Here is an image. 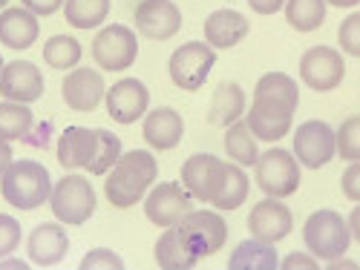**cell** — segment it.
<instances>
[{
	"label": "cell",
	"instance_id": "7402d4cb",
	"mask_svg": "<svg viewBox=\"0 0 360 270\" xmlns=\"http://www.w3.org/2000/svg\"><path fill=\"white\" fill-rule=\"evenodd\" d=\"M98 130L89 127H67L58 138V164L67 170H89L96 158Z\"/></svg>",
	"mask_w": 360,
	"mask_h": 270
},
{
	"label": "cell",
	"instance_id": "d4e9b609",
	"mask_svg": "<svg viewBox=\"0 0 360 270\" xmlns=\"http://www.w3.org/2000/svg\"><path fill=\"white\" fill-rule=\"evenodd\" d=\"M153 259L162 270H191L199 264V256L185 245V238L179 236V227H165V233L156 238Z\"/></svg>",
	"mask_w": 360,
	"mask_h": 270
},
{
	"label": "cell",
	"instance_id": "484cf974",
	"mask_svg": "<svg viewBox=\"0 0 360 270\" xmlns=\"http://www.w3.org/2000/svg\"><path fill=\"white\" fill-rule=\"evenodd\" d=\"M231 270H277L280 267V256L274 250L271 242H262V238H245L239 242L228 259Z\"/></svg>",
	"mask_w": 360,
	"mask_h": 270
},
{
	"label": "cell",
	"instance_id": "f6af8a7d",
	"mask_svg": "<svg viewBox=\"0 0 360 270\" xmlns=\"http://www.w3.org/2000/svg\"><path fill=\"white\" fill-rule=\"evenodd\" d=\"M0 270H29V262H20V259H0Z\"/></svg>",
	"mask_w": 360,
	"mask_h": 270
},
{
	"label": "cell",
	"instance_id": "4fadbf2b",
	"mask_svg": "<svg viewBox=\"0 0 360 270\" xmlns=\"http://www.w3.org/2000/svg\"><path fill=\"white\" fill-rule=\"evenodd\" d=\"M251 193V182L245 175V167L236 161H219L214 175H211V198L207 204H214L219 213H231V210L243 207Z\"/></svg>",
	"mask_w": 360,
	"mask_h": 270
},
{
	"label": "cell",
	"instance_id": "bcb514c9",
	"mask_svg": "<svg viewBox=\"0 0 360 270\" xmlns=\"http://www.w3.org/2000/svg\"><path fill=\"white\" fill-rule=\"evenodd\" d=\"M328 270H357V262H349V259L338 256V259L328 262Z\"/></svg>",
	"mask_w": 360,
	"mask_h": 270
},
{
	"label": "cell",
	"instance_id": "4dcf8cb0",
	"mask_svg": "<svg viewBox=\"0 0 360 270\" xmlns=\"http://www.w3.org/2000/svg\"><path fill=\"white\" fill-rule=\"evenodd\" d=\"M110 15V0H64V18L72 29H98Z\"/></svg>",
	"mask_w": 360,
	"mask_h": 270
},
{
	"label": "cell",
	"instance_id": "681fc988",
	"mask_svg": "<svg viewBox=\"0 0 360 270\" xmlns=\"http://www.w3.org/2000/svg\"><path fill=\"white\" fill-rule=\"evenodd\" d=\"M4 67H6V64H4V58H0V75H4Z\"/></svg>",
	"mask_w": 360,
	"mask_h": 270
},
{
	"label": "cell",
	"instance_id": "52a82bcc",
	"mask_svg": "<svg viewBox=\"0 0 360 270\" xmlns=\"http://www.w3.org/2000/svg\"><path fill=\"white\" fill-rule=\"evenodd\" d=\"M93 58L104 72H124L139 58V35L122 23H110L93 38Z\"/></svg>",
	"mask_w": 360,
	"mask_h": 270
},
{
	"label": "cell",
	"instance_id": "e575fe53",
	"mask_svg": "<svg viewBox=\"0 0 360 270\" xmlns=\"http://www.w3.org/2000/svg\"><path fill=\"white\" fill-rule=\"evenodd\" d=\"M338 156L343 161H360V115H352L338 127Z\"/></svg>",
	"mask_w": 360,
	"mask_h": 270
},
{
	"label": "cell",
	"instance_id": "7dc6e473",
	"mask_svg": "<svg viewBox=\"0 0 360 270\" xmlns=\"http://www.w3.org/2000/svg\"><path fill=\"white\" fill-rule=\"evenodd\" d=\"M326 4L335 9H354V6H360V0H326Z\"/></svg>",
	"mask_w": 360,
	"mask_h": 270
},
{
	"label": "cell",
	"instance_id": "c3c4849f",
	"mask_svg": "<svg viewBox=\"0 0 360 270\" xmlns=\"http://www.w3.org/2000/svg\"><path fill=\"white\" fill-rule=\"evenodd\" d=\"M9 6V0H0V9H6Z\"/></svg>",
	"mask_w": 360,
	"mask_h": 270
},
{
	"label": "cell",
	"instance_id": "9c48e42d",
	"mask_svg": "<svg viewBox=\"0 0 360 270\" xmlns=\"http://www.w3.org/2000/svg\"><path fill=\"white\" fill-rule=\"evenodd\" d=\"M193 196L182 182H162L156 187H150L144 196V216L150 224L156 227H176L188 213H193Z\"/></svg>",
	"mask_w": 360,
	"mask_h": 270
},
{
	"label": "cell",
	"instance_id": "f1b7e54d",
	"mask_svg": "<svg viewBox=\"0 0 360 270\" xmlns=\"http://www.w3.org/2000/svg\"><path fill=\"white\" fill-rule=\"evenodd\" d=\"M35 115L29 109V104L20 101H0V138L4 141H23L29 133H32Z\"/></svg>",
	"mask_w": 360,
	"mask_h": 270
},
{
	"label": "cell",
	"instance_id": "f35d334b",
	"mask_svg": "<svg viewBox=\"0 0 360 270\" xmlns=\"http://www.w3.org/2000/svg\"><path fill=\"white\" fill-rule=\"evenodd\" d=\"M340 190L349 201L360 204V161H349V167L340 175Z\"/></svg>",
	"mask_w": 360,
	"mask_h": 270
},
{
	"label": "cell",
	"instance_id": "ab89813d",
	"mask_svg": "<svg viewBox=\"0 0 360 270\" xmlns=\"http://www.w3.org/2000/svg\"><path fill=\"white\" fill-rule=\"evenodd\" d=\"M280 267H283V270H317L320 262H317V256H314L311 250H309V253L294 250V253H288L285 259H280Z\"/></svg>",
	"mask_w": 360,
	"mask_h": 270
},
{
	"label": "cell",
	"instance_id": "9a60e30c",
	"mask_svg": "<svg viewBox=\"0 0 360 270\" xmlns=\"http://www.w3.org/2000/svg\"><path fill=\"white\" fill-rule=\"evenodd\" d=\"M291 230H294V216H291L288 204H283V198L265 196L248 213V233L254 238H262V242L277 245Z\"/></svg>",
	"mask_w": 360,
	"mask_h": 270
},
{
	"label": "cell",
	"instance_id": "7bdbcfd3",
	"mask_svg": "<svg viewBox=\"0 0 360 270\" xmlns=\"http://www.w3.org/2000/svg\"><path fill=\"white\" fill-rule=\"evenodd\" d=\"M12 144L9 141H4V138H0V175H4L9 167H12Z\"/></svg>",
	"mask_w": 360,
	"mask_h": 270
},
{
	"label": "cell",
	"instance_id": "cb8c5ba5",
	"mask_svg": "<svg viewBox=\"0 0 360 270\" xmlns=\"http://www.w3.org/2000/svg\"><path fill=\"white\" fill-rule=\"evenodd\" d=\"M245 93L243 86L233 81H222L214 95H211V107H207V121L214 127H231L239 118H245Z\"/></svg>",
	"mask_w": 360,
	"mask_h": 270
},
{
	"label": "cell",
	"instance_id": "d590c367",
	"mask_svg": "<svg viewBox=\"0 0 360 270\" xmlns=\"http://www.w3.org/2000/svg\"><path fill=\"white\" fill-rule=\"evenodd\" d=\"M78 267L81 270H124V259L110 248H96L78 262Z\"/></svg>",
	"mask_w": 360,
	"mask_h": 270
},
{
	"label": "cell",
	"instance_id": "4316f807",
	"mask_svg": "<svg viewBox=\"0 0 360 270\" xmlns=\"http://www.w3.org/2000/svg\"><path fill=\"white\" fill-rule=\"evenodd\" d=\"M225 153L231 161L243 164V167H254L259 161V138L251 133L245 118H239L236 124L225 127Z\"/></svg>",
	"mask_w": 360,
	"mask_h": 270
},
{
	"label": "cell",
	"instance_id": "f546056e",
	"mask_svg": "<svg viewBox=\"0 0 360 270\" xmlns=\"http://www.w3.org/2000/svg\"><path fill=\"white\" fill-rule=\"evenodd\" d=\"M326 0H285V23L294 32H317L326 20Z\"/></svg>",
	"mask_w": 360,
	"mask_h": 270
},
{
	"label": "cell",
	"instance_id": "7a4b0ae2",
	"mask_svg": "<svg viewBox=\"0 0 360 270\" xmlns=\"http://www.w3.org/2000/svg\"><path fill=\"white\" fill-rule=\"evenodd\" d=\"M52 178L49 170L38 161H12V167L0 175V196L15 210H38L52 196Z\"/></svg>",
	"mask_w": 360,
	"mask_h": 270
},
{
	"label": "cell",
	"instance_id": "ffe728a7",
	"mask_svg": "<svg viewBox=\"0 0 360 270\" xmlns=\"http://www.w3.org/2000/svg\"><path fill=\"white\" fill-rule=\"evenodd\" d=\"M67 250H70V238H67V230L61 224H38L26 238V259L38 264V267H55L67 259Z\"/></svg>",
	"mask_w": 360,
	"mask_h": 270
},
{
	"label": "cell",
	"instance_id": "ac0fdd59",
	"mask_svg": "<svg viewBox=\"0 0 360 270\" xmlns=\"http://www.w3.org/2000/svg\"><path fill=\"white\" fill-rule=\"evenodd\" d=\"M0 95L9 101H20L32 107L44 95V75L32 61H9L0 75Z\"/></svg>",
	"mask_w": 360,
	"mask_h": 270
},
{
	"label": "cell",
	"instance_id": "44dd1931",
	"mask_svg": "<svg viewBox=\"0 0 360 270\" xmlns=\"http://www.w3.org/2000/svg\"><path fill=\"white\" fill-rule=\"evenodd\" d=\"M41 35L38 15L29 12L26 6H6L0 12V43L12 52L29 49Z\"/></svg>",
	"mask_w": 360,
	"mask_h": 270
},
{
	"label": "cell",
	"instance_id": "8fae6325",
	"mask_svg": "<svg viewBox=\"0 0 360 270\" xmlns=\"http://www.w3.org/2000/svg\"><path fill=\"white\" fill-rule=\"evenodd\" d=\"M294 156L297 161L309 167V170H320L338 156V130H332L326 121H303L294 130Z\"/></svg>",
	"mask_w": 360,
	"mask_h": 270
},
{
	"label": "cell",
	"instance_id": "5b68a950",
	"mask_svg": "<svg viewBox=\"0 0 360 270\" xmlns=\"http://www.w3.org/2000/svg\"><path fill=\"white\" fill-rule=\"evenodd\" d=\"M300 164L294 149L283 147H271L259 156V161L254 164V178H257V187L265 196H274V198H288L300 190Z\"/></svg>",
	"mask_w": 360,
	"mask_h": 270
},
{
	"label": "cell",
	"instance_id": "ee69618b",
	"mask_svg": "<svg viewBox=\"0 0 360 270\" xmlns=\"http://www.w3.org/2000/svg\"><path fill=\"white\" fill-rule=\"evenodd\" d=\"M349 227H352V238L360 245V204H354V210L349 213Z\"/></svg>",
	"mask_w": 360,
	"mask_h": 270
},
{
	"label": "cell",
	"instance_id": "6da1fadb",
	"mask_svg": "<svg viewBox=\"0 0 360 270\" xmlns=\"http://www.w3.org/2000/svg\"><path fill=\"white\" fill-rule=\"evenodd\" d=\"M156 175H159V164L153 153H147V149H127L115 161V167L107 173L104 196L112 207L130 210L139 201H144L150 187L156 184Z\"/></svg>",
	"mask_w": 360,
	"mask_h": 270
},
{
	"label": "cell",
	"instance_id": "7c38bea8",
	"mask_svg": "<svg viewBox=\"0 0 360 270\" xmlns=\"http://www.w3.org/2000/svg\"><path fill=\"white\" fill-rule=\"evenodd\" d=\"M251 107H257L262 112H271V115L294 118V112L300 107V86L285 72H265L254 86Z\"/></svg>",
	"mask_w": 360,
	"mask_h": 270
},
{
	"label": "cell",
	"instance_id": "277c9868",
	"mask_svg": "<svg viewBox=\"0 0 360 270\" xmlns=\"http://www.w3.org/2000/svg\"><path fill=\"white\" fill-rule=\"evenodd\" d=\"M96 190L89 184V178L81 175L78 170L64 175L61 182L52 187L49 196V207H52V216L61 222V224H86L96 213Z\"/></svg>",
	"mask_w": 360,
	"mask_h": 270
},
{
	"label": "cell",
	"instance_id": "e0dca14e",
	"mask_svg": "<svg viewBox=\"0 0 360 270\" xmlns=\"http://www.w3.org/2000/svg\"><path fill=\"white\" fill-rule=\"evenodd\" d=\"M61 93H64V104L70 109H75V112H93L107 98L104 75H98V69H89V67H75L64 78Z\"/></svg>",
	"mask_w": 360,
	"mask_h": 270
},
{
	"label": "cell",
	"instance_id": "b9f144b4",
	"mask_svg": "<svg viewBox=\"0 0 360 270\" xmlns=\"http://www.w3.org/2000/svg\"><path fill=\"white\" fill-rule=\"evenodd\" d=\"M245 4H248L257 15H277V12H283L285 0H245Z\"/></svg>",
	"mask_w": 360,
	"mask_h": 270
},
{
	"label": "cell",
	"instance_id": "83f0119b",
	"mask_svg": "<svg viewBox=\"0 0 360 270\" xmlns=\"http://www.w3.org/2000/svg\"><path fill=\"white\" fill-rule=\"evenodd\" d=\"M217 164H219V158L211 153H196L182 164V184L188 187V193L196 201L211 198V175H214Z\"/></svg>",
	"mask_w": 360,
	"mask_h": 270
},
{
	"label": "cell",
	"instance_id": "603a6c76",
	"mask_svg": "<svg viewBox=\"0 0 360 270\" xmlns=\"http://www.w3.org/2000/svg\"><path fill=\"white\" fill-rule=\"evenodd\" d=\"M248 20L243 12L236 9H217L205 18V41L211 43L214 49H233L236 43H243L245 35H248Z\"/></svg>",
	"mask_w": 360,
	"mask_h": 270
},
{
	"label": "cell",
	"instance_id": "74e56055",
	"mask_svg": "<svg viewBox=\"0 0 360 270\" xmlns=\"http://www.w3.org/2000/svg\"><path fill=\"white\" fill-rule=\"evenodd\" d=\"M20 222L15 216H6V213H0V259L9 256L18 245H20Z\"/></svg>",
	"mask_w": 360,
	"mask_h": 270
},
{
	"label": "cell",
	"instance_id": "30bf717a",
	"mask_svg": "<svg viewBox=\"0 0 360 270\" xmlns=\"http://www.w3.org/2000/svg\"><path fill=\"white\" fill-rule=\"evenodd\" d=\"M346 78V61L335 46H311L300 58V81L314 93H332Z\"/></svg>",
	"mask_w": 360,
	"mask_h": 270
},
{
	"label": "cell",
	"instance_id": "5bb4252c",
	"mask_svg": "<svg viewBox=\"0 0 360 270\" xmlns=\"http://www.w3.org/2000/svg\"><path fill=\"white\" fill-rule=\"evenodd\" d=\"M107 112L115 124H133L141 121L150 107V89L139 78H122L107 89Z\"/></svg>",
	"mask_w": 360,
	"mask_h": 270
},
{
	"label": "cell",
	"instance_id": "3957f363",
	"mask_svg": "<svg viewBox=\"0 0 360 270\" xmlns=\"http://www.w3.org/2000/svg\"><path fill=\"white\" fill-rule=\"evenodd\" d=\"M303 242L317 259H326V262L346 256V250L352 245L349 219H343L338 210H328V207L317 210L303 224Z\"/></svg>",
	"mask_w": 360,
	"mask_h": 270
},
{
	"label": "cell",
	"instance_id": "8d00e7d4",
	"mask_svg": "<svg viewBox=\"0 0 360 270\" xmlns=\"http://www.w3.org/2000/svg\"><path fill=\"white\" fill-rule=\"evenodd\" d=\"M338 43H340V52L352 55V58H360V12H352L340 29H338Z\"/></svg>",
	"mask_w": 360,
	"mask_h": 270
},
{
	"label": "cell",
	"instance_id": "8992f818",
	"mask_svg": "<svg viewBox=\"0 0 360 270\" xmlns=\"http://www.w3.org/2000/svg\"><path fill=\"white\" fill-rule=\"evenodd\" d=\"M214 64H217V49L211 43L207 41H188L170 55L167 75L179 89L196 93V89L205 86Z\"/></svg>",
	"mask_w": 360,
	"mask_h": 270
},
{
	"label": "cell",
	"instance_id": "ba28073f",
	"mask_svg": "<svg viewBox=\"0 0 360 270\" xmlns=\"http://www.w3.org/2000/svg\"><path fill=\"white\" fill-rule=\"evenodd\" d=\"M176 227H179V236L185 238V245L199 259L219 253L228 242V224L219 210H193Z\"/></svg>",
	"mask_w": 360,
	"mask_h": 270
},
{
	"label": "cell",
	"instance_id": "60d3db41",
	"mask_svg": "<svg viewBox=\"0 0 360 270\" xmlns=\"http://www.w3.org/2000/svg\"><path fill=\"white\" fill-rule=\"evenodd\" d=\"M20 4H23L29 12H35L38 18H49V15H55L58 9H64V0H20Z\"/></svg>",
	"mask_w": 360,
	"mask_h": 270
},
{
	"label": "cell",
	"instance_id": "2e32d148",
	"mask_svg": "<svg viewBox=\"0 0 360 270\" xmlns=\"http://www.w3.org/2000/svg\"><path fill=\"white\" fill-rule=\"evenodd\" d=\"M136 29L150 41H170L182 29V9L173 0H141L136 6Z\"/></svg>",
	"mask_w": 360,
	"mask_h": 270
},
{
	"label": "cell",
	"instance_id": "836d02e7",
	"mask_svg": "<svg viewBox=\"0 0 360 270\" xmlns=\"http://www.w3.org/2000/svg\"><path fill=\"white\" fill-rule=\"evenodd\" d=\"M122 158V141H118L115 133L110 130H98V144H96V158L93 164H89L86 173H93V175H107L115 161Z\"/></svg>",
	"mask_w": 360,
	"mask_h": 270
},
{
	"label": "cell",
	"instance_id": "d6986e66",
	"mask_svg": "<svg viewBox=\"0 0 360 270\" xmlns=\"http://www.w3.org/2000/svg\"><path fill=\"white\" fill-rule=\"evenodd\" d=\"M185 135V121L173 107H156L144 115L141 121V138L144 144H150L159 153H167V149H176L182 144Z\"/></svg>",
	"mask_w": 360,
	"mask_h": 270
},
{
	"label": "cell",
	"instance_id": "1f68e13d",
	"mask_svg": "<svg viewBox=\"0 0 360 270\" xmlns=\"http://www.w3.org/2000/svg\"><path fill=\"white\" fill-rule=\"evenodd\" d=\"M245 121H248L251 133H254L259 141H265V144H277V141H283V138L288 135V130H291V118L262 112V109H257V107H248Z\"/></svg>",
	"mask_w": 360,
	"mask_h": 270
},
{
	"label": "cell",
	"instance_id": "d6a6232c",
	"mask_svg": "<svg viewBox=\"0 0 360 270\" xmlns=\"http://www.w3.org/2000/svg\"><path fill=\"white\" fill-rule=\"evenodd\" d=\"M81 43L72 35H52L44 43V61L52 69H75L81 61Z\"/></svg>",
	"mask_w": 360,
	"mask_h": 270
}]
</instances>
